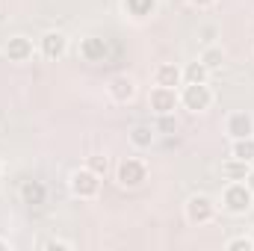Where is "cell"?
<instances>
[{
  "mask_svg": "<svg viewBox=\"0 0 254 251\" xmlns=\"http://www.w3.org/2000/svg\"><path fill=\"white\" fill-rule=\"evenodd\" d=\"M222 204H225V210L228 213H249L254 204V192L246 184H240V181H231L228 187H225V192H222Z\"/></svg>",
  "mask_w": 254,
  "mask_h": 251,
  "instance_id": "obj_1",
  "label": "cell"
},
{
  "mask_svg": "<svg viewBox=\"0 0 254 251\" xmlns=\"http://www.w3.org/2000/svg\"><path fill=\"white\" fill-rule=\"evenodd\" d=\"M3 51H6L9 63H27V60L33 57V42H30L27 36H12Z\"/></svg>",
  "mask_w": 254,
  "mask_h": 251,
  "instance_id": "obj_10",
  "label": "cell"
},
{
  "mask_svg": "<svg viewBox=\"0 0 254 251\" xmlns=\"http://www.w3.org/2000/svg\"><path fill=\"white\" fill-rule=\"evenodd\" d=\"M207 74H210V71L204 68L201 60H198V63H192L190 68L184 71V80H187V83H207Z\"/></svg>",
  "mask_w": 254,
  "mask_h": 251,
  "instance_id": "obj_18",
  "label": "cell"
},
{
  "mask_svg": "<svg viewBox=\"0 0 254 251\" xmlns=\"http://www.w3.org/2000/svg\"><path fill=\"white\" fill-rule=\"evenodd\" d=\"M231 157H237V160H243V163H254V136L234 139V142H231Z\"/></svg>",
  "mask_w": 254,
  "mask_h": 251,
  "instance_id": "obj_14",
  "label": "cell"
},
{
  "mask_svg": "<svg viewBox=\"0 0 254 251\" xmlns=\"http://www.w3.org/2000/svg\"><path fill=\"white\" fill-rule=\"evenodd\" d=\"M228 136H231V139L254 136V119L249 113H234V116H228Z\"/></svg>",
  "mask_w": 254,
  "mask_h": 251,
  "instance_id": "obj_11",
  "label": "cell"
},
{
  "mask_svg": "<svg viewBox=\"0 0 254 251\" xmlns=\"http://www.w3.org/2000/svg\"><path fill=\"white\" fill-rule=\"evenodd\" d=\"M246 187L254 192V169H249V175H246Z\"/></svg>",
  "mask_w": 254,
  "mask_h": 251,
  "instance_id": "obj_24",
  "label": "cell"
},
{
  "mask_svg": "<svg viewBox=\"0 0 254 251\" xmlns=\"http://www.w3.org/2000/svg\"><path fill=\"white\" fill-rule=\"evenodd\" d=\"M178 104H181V98H178L175 89H169V86H154V89H151V110H154L157 116L175 113Z\"/></svg>",
  "mask_w": 254,
  "mask_h": 251,
  "instance_id": "obj_6",
  "label": "cell"
},
{
  "mask_svg": "<svg viewBox=\"0 0 254 251\" xmlns=\"http://www.w3.org/2000/svg\"><path fill=\"white\" fill-rule=\"evenodd\" d=\"M178 98H181V104H184L190 113H204V110L213 104V92H210L207 83H187Z\"/></svg>",
  "mask_w": 254,
  "mask_h": 251,
  "instance_id": "obj_2",
  "label": "cell"
},
{
  "mask_svg": "<svg viewBox=\"0 0 254 251\" xmlns=\"http://www.w3.org/2000/svg\"><path fill=\"white\" fill-rule=\"evenodd\" d=\"M42 249H48V251H68V249H71V243H65V240H45V243H42Z\"/></svg>",
  "mask_w": 254,
  "mask_h": 251,
  "instance_id": "obj_22",
  "label": "cell"
},
{
  "mask_svg": "<svg viewBox=\"0 0 254 251\" xmlns=\"http://www.w3.org/2000/svg\"><path fill=\"white\" fill-rule=\"evenodd\" d=\"M21 201L30 204V207L45 204V201H48V189H45V184H39V181H27V184L21 187Z\"/></svg>",
  "mask_w": 254,
  "mask_h": 251,
  "instance_id": "obj_13",
  "label": "cell"
},
{
  "mask_svg": "<svg viewBox=\"0 0 254 251\" xmlns=\"http://www.w3.org/2000/svg\"><path fill=\"white\" fill-rule=\"evenodd\" d=\"M0 251H9V243L6 240H0Z\"/></svg>",
  "mask_w": 254,
  "mask_h": 251,
  "instance_id": "obj_25",
  "label": "cell"
},
{
  "mask_svg": "<svg viewBox=\"0 0 254 251\" xmlns=\"http://www.w3.org/2000/svg\"><path fill=\"white\" fill-rule=\"evenodd\" d=\"M184 213H187V219H190L192 225H207L216 216V204L207 195H192L190 201H187V207H184Z\"/></svg>",
  "mask_w": 254,
  "mask_h": 251,
  "instance_id": "obj_5",
  "label": "cell"
},
{
  "mask_svg": "<svg viewBox=\"0 0 254 251\" xmlns=\"http://www.w3.org/2000/svg\"><path fill=\"white\" fill-rule=\"evenodd\" d=\"M86 166H89L92 172H98V175H107V157H101V154H92Z\"/></svg>",
  "mask_w": 254,
  "mask_h": 251,
  "instance_id": "obj_21",
  "label": "cell"
},
{
  "mask_svg": "<svg viewBox=\"0 0 254 251\" xmlns=\"http://www.w3.org/2000/svg\"><path fill=\"white\" fill-rule=\"evenodd\" d=\"M65 51H68V39L60 30H51V33L42 36V57L45 60H63Z\"/></svg>",
  "mask_w": 254,
  "mask_h": 251,
  "instance_id": "obj_7",
  "label": "cell"
},
{
  "mask_svg": "<svg viewBox=\"0 0 254 251\" xmlns=\"http://www.w3.org/2000/svg\"><path fill=\"white\" fill-rule=\"evenodd\" d=\"M107 54H110V48H107V39H101V36H89L80 42V57L86 63H104Z\"/></svg>",
  "mask_w": 254,
  "mask_h": 251,
  "instance_id": "obj_8",
  "label": "cell"
},
{
  "mask_svg": "<svg viewBox=\"0 0 254 251\" xmlns=\"http://www.w3.org/2000/svg\"><path fill=\"white\" fill-rule=\"evenodd\" d=\"M192 6H198V9H207V6H213L216 0H190Z\"/></svg>",
  "mask_w": 254,
  "mask_h": 251,
  "instance_id": "obj_23",
  "label": "cell"
},
{
  "mask_svg": "<svg viewBox=\"0 0 254 251\" xmlns=\"http://www.w3.org/2000/svg\"><path fill=\"white\" fill-rule=\"evenodd\" d=\"M130 142H133L136 148H151V145H154V127L136 125L130 130Z\"/></svg>",
  "mask_w": 254,
  "mask_h": 251,
  "instance_id": "obj_16",
  "label": "cell"
},
{
  "mask_svg": "<svg viewBox=\"0 0 254 251\" xmlns=\"http://www.w3.org/2000/svg\"><path fill=\"white\" fill-rule=\"evenodd\" d=\"M116 178H119V184H122L125 189H136V187H142V184H145L148 169H145V163H142V160H136V157H125V160L119 163Z\"/></svg>",
  "mask_w": 254,
  "mask_h": 251,
  "instance_id": "obj_3",
  "label": "cell"
},
{
  "mask_svg": "<svg viewBox=\"0 0 254 251\" xmlns=\"http://www.w3.org/2000/svg\"><path fill=\"white\" fill-rule=\"evenodd\" d=\"M228 251H254V240L249 237H237V240H228Z\"/></svg>",
  "mask_w": 254,
  "mask_h": 251,
  "instance_id": "obj_20",
  "label": "cell"
},
{
  "mask_svg": "<svg viewBox=\"0 0 254 251\" xmlns=\"http://www.w3.org/2000/svg\"><path fill=\"white\" fill-rule=\"evenodd\" d=\"M71 192H74L77 198H95V195L101 192V175L92 172L89 166H86V169H77V172L71 175Z\"/></svg>",
  "mask_w": 254,
  "mask_h": 251,
  "instance_id": "obj_4",
  "label": "cell"
},
{
  "mask_svg": "<svg viewBox=\"0 0 254 251\" xmlns=\"http://www.w3.org/2000/svg\"><path fill=\"white\" fill-rule=\"evenodd\" d=\"M181 80H184V71H181L175 63H163V65H157V71H154V83H157V86L175 89Z\"/></svg>",
  "mask_w": 254,
  "mask_h": 251,
  "instance_id": "obj_12",
  "label": "cell"
},
{
  "mask_svg": "<svg viewBox=\"0 0 254 251\" xmlns=\"http://www.w3.org/2000/svg\"><path fill=\"white\" fill-rule=\"evenodd\" d=\"M125 9L133 18H148L157 9V0H125Z\"/></svg>",
  "mask_w": 254,
  "mask_h": 251,
  "instance_id": "obj_17",
  "label": "cell"
},
{
  "mask_svg": "<svg viewBox=\"0 0 254 251\" xmlns=\"http://www.w3.org/2000/svg\"><path fill=\"white\" fill-rule=\"evenodd\" d=\"M133 95H136V80H133V77L119 74V77L110 80V98H113V101L127 104V101H133Z\"/></svg>",
  "mask_w": 254,
  "mask_h": 251,
  "instance_id": "obj_9",
  "label": "cell"
},
{
  "mask_svg": "<svg viewBox=\"0 0 254 251\" xmlns=\"http://www.w3.org/2000/svg\"><path fill=\"white\" fill-rule=\"evenodd\" d=\"M222 60H225L222 48H207V51L201 54V63H204V68H207V71H216V68L222 65Z\"/></svg>",
  "mask_w": 254,
  "mask_h": 251,
  "instance_id": "obj_19",
  "label": "cell"
},
{
  "mask_svg": "<svg viewBox=\"0 0 254 251\" xmlns=\"http://www.w3.org/2000/svg\"><path fill=\"white\" fill-rule=\"evenodd\" d=\"M222 175H225L228 181H246V175H249V163L231 157L228 163H222Z\"/></svg>",
  "mask_w": 254,
  "mask_h": 251,
  "instance_id": "obj_15",
  "label": "cell"
}]
</instances>
